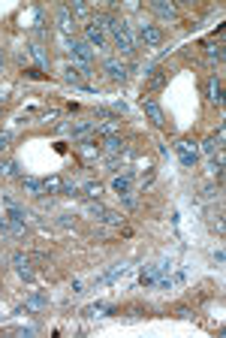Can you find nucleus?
I'll use <instances>...</instances> for the list:
<instances>
[{
    "instance_id": "33",
    "label": "nucleus",
    "mask_w": 226,
    "mask_h": 338,
    "mask_svg": "<svg viewBox=\"0 0 226 338\" xmlns=\"http://www.w3.org/2000/svg\"><path fill=\"white\" fill-rule=\"evenodd\" d=\"M205 55H208V61H217V64H220V61H223V48H220V45H208Z\"/></svg>"
},
{
    "instance_id": "11",
    "label": "nucleus",
    "mask_w": 226,
    "mask_h": 338,
    "mask_svg": "<svg viewBox=\"0 0 226 338\" xmlns=\"http://www.w3.org/2000/svg\"><path fill=\"white\" fill-rule=\"evenodd\" d=\"M127 269H130L127 263H115L112 269H109V272H103V275H99V278H97L94 284H112V281H118L121 275H127Z\"/></svg>"
},
{
    "instance_id": "2",
    "label": "nucleus",
    "mask_w": 226,
    "mask_h": 338,
    "mask_svg": "<svg viewBox=\"0 0 226 338\" xmlns=\"http://www.w3.org/2000/svg\"><path fill=\"white\" fill-rule=\"evenodd\" d=\"M88 79H91V69H88V67H82V64H69V67L64 69V82H69V85H75V88L91 91Z\"/></svg>"
},
{
    "instance_id": "29",
    "label": "nucleus",
    "mask_w": 226,
    "mask_h": 338,
    "mask_svg": "<svg viewBox=\"0 0 226 338\" xmlns=\"http://www.w3.org/2000/svg\"><path fill=\"white\" fill-rule=\"evenodd\" d=\"M103 148H106L109 154H121V151H124V142H121L118 136H106V142H103Z\"/></svg>"
},
{
    "instance_id": "27",
    "label": "nucleus",
    "mask_w": 226,
    "mask_h": 338,
    "mask_svg": "<svg viewBox=\"0 0 226 338\" xmlns=\"http://www.w3.org/2000/svg\"><path fill=\"white\" fill-rule=\"evenodd\" d=\"M58 24H61V31H64L66 36H69V34H72V28H75V24H72V15H69L66 9H61V12H58Z\"/></svg>"
},
{
    "instance_id": "26",
    "label": "nucleus",
    "mask_w": 226,
    "mask_h": 338,
    "mask_svg": "<svg viewBox=\"0 0 226 338\" xmlns=\"http://www.w3.org/2000/svg\"><path fill=\"white\" fill-rule=\"evenodd\" d=\"M0 175H6V178H21V169H18L15 160H9V163H0Z\"/></svg>"
},
{
    "instance_id": "10",
    "label": "nucleus",
    "mask_w": 226,
    "mask_h": 338,
    "mask_svg": "<svg viewBox=\"0 0 226 338\" xmlns=\"http://www.w3.org/2000/svg\"><path fill=\"white\" fill-rule=\"evenodd\" d=\"M106 76H109L112 82H127V76H130V69H127V64H121V61L109 58V61H106Z\"/></svg>"
},
{
    "instance_id": "18",
    "label": "nucleus",
    "mask_w": 226,
    "mask_h": 338,
    "mask_svg": "<svg viewBox=\"0 0 226 338\" xmlns=\"http://www.w3.org/2000/svg\"><path fill=\"white\" fill-rule=\"evenodd\" d=\"M79 151H82L85 157H99V154H103V148H99L97 139H82V142H79Z\"/></svg>"
},
{
    "instance_id": "36",
    "label": "nucleus",
    "mask_w": 226,
    "mask_h": 338,
    "mask_svg": "<svg viewBox=\"0 0 226 338\" xmlns=\"http://www.w3.org/2000/svg\"><path fill=\"white\" fill-rule=\"evenodd\" d=\"M190 314H193V311H190L187 305H178V308H175V317H181V320H187Z\"/></svg>"
},
{
    "instance_id": "31",
    "label": "nucleus",
    "mask_w": 226,
    "mask_h": 338,
    "mask_svg": "<svg viewBox=\"0 0 226 338\" xmlns=\"http://www.w3.org/2000/svg\"><path fill=\"white\" fill-rule=\"evenodd\" d=\"M85 211H88L91 217H97V221H99V214H103V211H106V205H103V203H97V200H91V203L85 205Z\"/></svg>"
},
{
    "instance_id": "15",
    "label": "nucleus",
    "mask_w": 226,
    "mask_h": 338,
    "mask_svg": "<svg viewBox=\"0 0 226 338\" xmlns=\"http://www.w3.org/2000/svg\"><path fill=\"white\" fill-rule=\"evenodd\" d=\"M91 130H94V121H91V118H82V121H75V124L69 127L72 139H85V136H88Z\"/></svg>"
},
{
    "instance_id": "5",
    "label": "nucleus",
    "mask_w": 226,
    "mask_h": 338,
    "mask_svg": "<svg viewBox=\"0 0 226 338\" xmlns=\"http://www.w3.org/2000/svg\"><path fill=\"white\" fill-rule=\"evenodd\" d=\"M142 109H145V115L151 118V124H154V127H166V115H163V109H160L157 100H151V97H142Z\"/></svg>"
},
{
    "instance_id": "23",
    "label": "nucleus",
    "mask_w": 226,
    "mask_h": 338,
    "mask_svg": "<svg viewBox=\"0 0 226 338\" xmlns=\"http://www.w3.org/2000/svg\"><path fill=\"white\" fill-rule=\"evenodd\" d=\"M45 305H48V299L42 293H33V296H28V302H24V311H42Z\"/></svg>"
},
{
    "instance_id": "13",
    "label": "nucleus",
    "mask_w": 226,
    "mask_h": 338,
    "mask_svg": "<svg viewBox=\"0 0 226 338\" xmlns=\"http://www.w3.org/2000/svg\"><path fill=\"white\" fill-rule=\"evenodd\" d=\"M166 79H169V72H166V69H151V72H148L145 88H148V91H160V88L166 85Z\"/></svg>"
},
{
    "instance_id": "4",
    "label": "nucleus",
    "mask_w": 226,
    "mask_h": 338,
    "mask_svg": "<svg viewBox=\"0 0 226 338\" xmlns=\"http://www.w3.org/2000/svg\"><path fill=\"white\" fill-rule=\"evenodd\" d=\"M112 36H115V45H118V52H121V55H133V52H136L133 36H130V28H127V21H121L118 28L112 31Z\"/></svg>"
},
{
    "instance_id": "6",
    "label": "nucleus",
    "mask_w": 226,
    "mask_h": 338,
    "mask_svg": "<svg viewBox=\"0 0 226 338\" xmlns=\"http://www.w3.org/2000/svg\"><path fill=\"white\" fill-rule=\"evenodd\" d=\"M0 236H6V238H21V236H24V221H15V217L3 214V217H0Z\"/></svg>"
},
{
    "instance_id": "3",
    "label": "nucleus",
    "mask_w": 226,
    "mask_h": 338,
    "mask_svg": "<svg viewBox=\"0 0 226 338\" xmlns=\"http://www.w3.org/2000/svg\"><path fill=\"white\" fill-rule=\"evenodd\" d=\"M31 263H33L31 254H21V251L12 254V269H15V275H18L21 281H33V278H36V272H33V266H31Z\"/></svg>"
},
{
    "instance_id": "30",
    "label": "nucleus",
    "mask_w": 226,
    "mask_h": 338,
    "mask_svg": "<svg viewBox=\"0 0 226 338\" xmlns=\"http://www.w3.org/2000/svg\"><path fill=\"white\" fill-rule=\"evenodd\" d=\"M223 163H226V160H223V151H217V157L211 160V172H214V178H217V181L223 178Z\"/></svg>"
},
{
    "instance_id": "9",
    "label": "nucleus",
    "mask_w": 226,
    "mask_h": 338,
    "mask_svg": "<svg viewBox=\"0 0 226 338\" xmlns=\"http://www.w3.org/2000/svg\"><path fill=\"white\" fill-rule=\"evenodd\" d=\"M139 39H142L148 48H154V45L163 42V31L154 28V24H142V28H139Z\"/></svg>"
},
{
    "instance_id": "24",
    "label": "nucleus",
    "mask_w": 226,
    "mask_h": 338,
    "mask_svg": "<svg viewBox=\"0 0 226 338\" xmlns=\"http://www.w3.org/2000/svg\"><path fill=\"white\" fill-rule=\"evenodd\" d=\"M151 9L160 12L163 18H178V9H175L172 3H160V0H157V3H151Z\"/></svg>"
},
{
    "instance_id": "28",
    "label": "nucleus",
    "mask_w": 226,
    "mask_h": 338,
    "mask_svg": "<svg viewBox=\"0 0 226 338\" xmlns=\"http://www.w3.org/2000/svg\"><path fill=\"white\" fill-rule=\"evenodd\" d=\"M99 193H103V184H99V181H88L82 187V197H88V200H97Z\"/></svg>"
},
{
    "instance_id": "35",
    "label": "nucleus",
    "mask_w": 226,
    "mask_h": 338,
    "mask_svg": "<svg viewBox=\"0 0 226 338\" xmlns=\"http://www.w3.org/2000/svg\"><path fill=\"white\" fill-rule=\"evenodd\" d=\"M58 224H61L64 230H72V227H75V217H72V214H61V217H58Z\"/></svg>"
},
{
    "instance_id": "14",
    "label": "nucleus",
    "mask_w": 226,
    "mask_h": 338,
    "mask_svg": "<svg viewBox=\"0 0 226 338\" xmlns=\"http://www.w3.org/2000/svg\"><path fill=\"white\" fill-rule=\"evenodd\" d=\"M112 190L121 193V197H124V193H130V190H133V175H130V172H127V175H115V178H112Z\"/></svg>"
},
{
    "instance_id": "7",
    "label": "nucleus",
    "mask_w": 226,
    "mask_h": 338,
    "mask_svg": "<svg viewBox=\"0 0 226 338\" xmlns=\"http://www.w3.org/2000/svg\"><path fill=\"white\" fill-rule=\"evenodd\" d=\"M85 36H88V45H91V48H106V31L99 28L97 21L85 24Z\"/></svg>"
},
{
    "instance_id": "19",
    "label": "nucleus",
    "mask_w": 226,
    "mask_h": 338,
    "mask_svg": "<svg viewBox=\"0 0 226 338\" xmlns=\"http://www.w3.org/2000/svg\"><path fill=\"white\" fill-rule=\"evenodd\" d=\"M21 187L31 193V197H42V181L33 175H21Z\"/></svg>"
},
{
    "instance_id": "8",
    "label": "nucleus",
    "mask_w": 226,
    "mask_h": 338,
    "mask_svg": "<svg viewBox=\"0 0 226 338\" xmlns=\"http://www.w3.org/2000/svg\"><path fill=\"white\" fill-rule=\"evenodd\" d=\"M69 55L79 61L82 67H88V64L94 61V48H91L88 42H75V39H72V42H69Z\"/></svg>"
},
{
    "instance_id": "20",
    "label": "nucleus",
    "mask_w": 226,
    "mask_h": 338,
    "mask_svg": "<svg viewBox=\"0 0 226 338\" xmlns=\"http://www.w3.org/2000/svg\"><path fill=\"white\" fill-rule=\"evenodd\" d=\"M220 145H223V127L202 142V151H205V154H214V151H220Z\"/></svg>"
},
{
    "instance_id": "34",
    "label": "nucleus",
    "mask_w": 226,
    "mask_h": 338,
    "mask_svg": "<svg viewBox=\"0 0 226 338\" xmlns=\"http://www.w3.org/2000/svg\"><path fill=\"white\" fill-rule=\"evenodd\" d=\"M66 12H69V15H85V12H88V6L75 0V3H69V6H66Z\"/></svg>"
},
{
    "instance_id": "22",
    "label": "nucleus",
    "mask_w": 226,
    "mask_h": 338,
    "mask_svg": "<svg viewBox=\"0 0 226 338\" xmlns=\"http://www.w3.org/2000/svg\"><path fill=\"white\" fill-rule=\"evenodd\" d=\"M99 224H109V227H121V224H124V214H121V211H112V208H106L103 214H99Z\"/></svg>"
},
{
    "instance_id": "39",
    "label": "nucleus",
    "mask_w": 226,
    "mask_h": 338,
    "mask_svg": "<svg viewBox=\"0 0 226 338\" xmlns=\"http://www.w3.org/2000/svg\"><path fill=\"white\" fill-rule=\"evenodd\" d=\"M9 139H12L9 133H0V151H6V148H9Z\"/></svg>"
},
{
    "instance_id": "37",
    "label": "nucleus",
    "mask_w": 226,
    "mask_h": 338,
    "mask_svg": "<svg viewBox=\"0 0 226 338\" xmlns=\"http://www.w3.org/2000/svg\"><path fill=\"white\" fill-rule=\"evenodd\" d=\"M24 76H28V79H42V69H36V67H28V69H24Z\"/></svg>"
},
{
    "instance_id": "38",
    "label": "nucleus",
    "mask_w": 226,
    "mask_h": 338,
    "mask_svg": "<svg viewBox=\"0 0 226 338\" xmlns=\"http://www.w3.org/2000/svg\"><path fill=\"white\" fill-rule=\"evenodd\" d=\"M0 203H3L6 208H12V205H18V203H15V200L9 197V193H0Z\"/></svg>"
},
{
    "instance_id": "12",
    "label": "nucleus",
    "mask_w": 226,
    "mask_h": 338,
    "mask_svg": "<svg viewBox=\"0 0 226 338\" xmlns=\"http://www.w3.org/2000/svg\"><path fill=\"white\" fill-rule=\"evenodd\" d=\"M208 100L214 106H223V82H220V76H211L208 79Z\"/></svg>"
},
{
    "instance_id": "1",
    "label": "nucleus",
    "mask_w": 226,
    "mask_h": 338,
    "mask_svg": "<svg viewBox=\"0 0 226 338\" xmlns=\"http://www.w3.org/2000/svg\"><path fill=\"white\" fill-rule=\"evenodd\" d=\"M172 151L178 154V160H181V166H196V160H199V148H196V142L193 139H178L172 145Z\"/></svg>"
},
{
    "instance_id": "32",
    "label": "nucleus",
    "mask_w": 226,
    "mask_h": 338,
    "mask_svg": "<svg viewBox=\"0 0 226 338\" xmlns=\"http://www.w3.org/2000/svg\"><path fill=\"white\" fill-rule=\"evenodd\" d=\"M118 133V121H106L103 127H99V136H115Z\"/></svg>"
},
{
    "instance_id": "17",
    "label": "nucleus",
    "mask_w": 226,
    "mask_h": 338,
    "mask_svg": "<svg viewBox=\"0 0 226 338\" xmlns=\"http://www.w3.org/2000/svg\"><path fill=\"white\" fill-rule=\"evenodd\" d=\"M64 187H66V181H64L61 175L42 178V197H45V193H64Z\"/></svg>"
},
{
    "instance_id": "41",
    "label": "nucleus",
    "mask_w": 226,
    "mask_h": 338,
    "mask_svg": "<svg viewBox=\"0 0 226 338\" xmlns=\"http://www.w3.org/2000/svg\"><path fill=\"white\" fill-rule=\"evenodd\" d=\"M223 260H226V257H223V251L217 248V251H214V263H217V266H223Z\"/></svg>"
},
{
    "instance_id": "21",
    "label": "nucleus",
    "mask_w": 226,
    "mask_h": 338,
    "mask_svg": "<svg viewBox=\"0 0 226 338\" xmlns=\"http://www.w3.org/2000/svg\"><path fill=\"white\" fill-rule=\"evenodd\" d=\"M157 278H160L157 266H145L142 275H139V284H142V287H154V284H157Z\"/></svg>"
},
{
    "instance_id": "40",
    "label": "nucleus",
    "mask_w": 226,
    "mask_h": 338,
    "mask_svg": "<svg viewBox=\"0 0 226 338\" xmlns=\"http://www.w3.org/2000/svg\"><path fill=\"white\" fill-rule=\"evenodd\" d=\"M72 293H85V281H75L72 284Z\"/></svg>"
},
{
    "instance_id": "16",
    "label": "nucleus",
    "mask_w": 226,
    "mask_h": 338,
    "mask_svg": "<svg viewBox=\"0 0 226 338\" xmlns=\"http://www.w3.org/2000/svg\"><path fill=\"white\" fill-rule=\"evenodd\" d=\"M115 308L109 305V302H94V305H88L82 314H85V317H106V314H112Z\"/></svg>"
},
{
    "instance_id": "25",
    "label": "nucleus",
    "mask_w": 226,
    "mask_h": 338,
    "mask_svg": "<svg viewBox=\"0 0 226 338\" xmlns=\"http://www.w3.org/2000/svg\"><path fill=\"white\" fill-rule=\"evenodd\" d=\"M28 52L33 55V61L39 64V69H45V67H48V55L42 52V45H36V42H33V45H28Z\"/></svg>"
},
{
    "instance_id": "42",
    "label": "nucleus",
    "mask_w": 226,
    "mask_h": 338,
    "mask_svg": "<svg viewBox=\"0 0 226 338\" xmlns=\"http://www.w3.org/2000/svg\"><path fill=\"white\" fill-rule=\"evenodd\" d=\"M3 64H6V58H3V48H0V72H3Z\"/></svg>"
}]
</instances>
